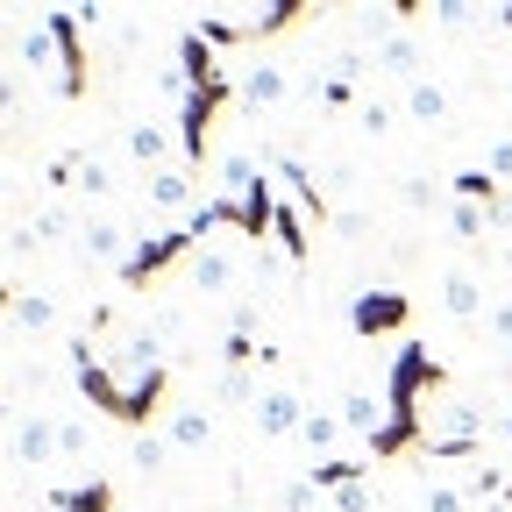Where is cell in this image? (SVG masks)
Returning <instances> with one entry per match:
<instances>
[{
  "label": "cell",
  "mask_w": 512,
  "mask_h": 512,
  "mask_svg": "<svg viewBox=\"0 0 512 512\" xmlns=\"http://www.w3.org/2000/svg\"><path fill=\"white\" fill-rule=\"evenodd\" d=\"M192 200V171H157L150 178V207H185Z\"/></svg>",
  "instance_id": "obj_19"
},
{
  "label": "cell",
  "mask_w": 512,
  "mask_h": 512,
  "mask_svg": "<svg viewBox=\"0 0 512 512\" xmlns=\"http://www.w3.org/2000/svg\"><path fill=\"white\" fill-rule=\"evenodd\" d=\"M57 448H64V456H79V448H86V427H79V420H64V434H57Z\"/></svg>",
  "instance_id": "obj_32"
},
{
  "label": "cell",
  "mask_w": 512,
  "mask_h": 512,
  "mask_svg": "<svg viewBox=\"0 0 512 512\" xmlns=\"http://www.w3.org/2000/svg\"><path fill=\"white\" fill-rule=\"evenodd\" d=\"M420 512H470V491H456V484H427Z\"/></svg>",
  "instance_id": "obj_25"
},
{
  "label": "cell",
  "mask_w": 512,
  "mask_h": 512,
  "mask_svg": "<svg viewBox=\"0 0 512 512\" xmlns=\"http://www.w3.org/2000/svg\"><path fill=\"white\" fill-rule=\"evenodd\" d=\"M79 192H114V171H107V157H79Z\"/></svg>",
  "instance_id": "obj_26"
},
{
  "label": "cell",
  "mask_w": 512,
  "mask_h": 512,
  "mask_svg": "<svg viewBox=\"0 0 512 512\" xmlns=\"http://www.w3.org/2000/svg\"><path fill=\"white\" fill-rule=\"evenodd\" d=\"M356 121L370 128V136H384V128L399 121V107H392V100H363V107H356Z\"/></svg>",
  "instance_id": "obj_27"
},
{
  "label": "cell",
  "mask_w": 512,
  "mask_h": 512,
  "mask_svg": "<svg viewBox=\"0 0 512 512\" xmlns=\"http://www.w3.org/2000/svg\"><path fill=\"white\" fill-rule=\"evenodd\" d=\"M505 448H512V420H505Z\"/></svg>",
  "instance_id": "obj_35"
},
{
  "label": "cell",
  "mask_w": 512,
  "mask_h": 512,
  "mask_svg": "<svg viewBox=\"0 0 512 512\" xmlns=\"http://www.w3.org/2000/svg\"><path fill=\"white\" fill-rule=\"evenodd\" d=\"M242 512H249V505H242Z\"/></svg>",
  "instance_id": "obj_37"
},
{
  "label": "cell",
  "mask_w": 512,
  "mask_h": 512,
  "mask_svg": "<svg viewBox=\"0 0 512 512\" xmlns=\"http://www.w3.org/2000/svg\"><path fill=\"white\" fill-rule=\"evenodd\" d=\"M57 434H64V420H50V413L15 420V463H50V456H64Z\"/></svg>",
  "instance_id": "obj_7"
},
{
  "label": "cell",
  "mask_w": 512,
  "mask_h": 512,
  "mask_svg": "<svg viewBox=\"0 0 512 512\" xmlns=\"http://www.w3.org/2000/svg\"><path fill=\"white\" fill-rule=\"evenodd\" d=\"M285 512H313V484H292L285 491Z\"/></svg>",
  "instance_id": "obj_33"
},
{
  "label": "cell",
  "mask_w": 512,
  "mask_h": 512,
  "mask_svg": "<svg viewBox=\"0 0 512 512\" xmlns=\"http://www.w3.org/2000/svg\"><path fill=\"white\" fill-rule=\"evenodd\" d=\"M271 235H278V249L292 256V264H306V249H313V242H306V214H299V207L278 200V228H271Z\"/></svg>",
  "instance_id": "obj_16"
},
{
  "label": "cell",
  "mask_w": 512,
  "mask_h": 512,
  "mask_svg": "<svg viewBox=\"0 0 512 512\" xmlns=\"http://www.w3.org/2000/svg\"><path fill=\"white\" fill-rule=\"evenodd\" d=\"M50 512H114V484L86 477V484H50Z\"/></svg>",
  "instance_id": "obj_9"
},
{
  "label": "cell",
  "mask_w": 512,
  "mask_h": 512,
  "mask_svg": "<svg viewBox=\"0 0 512 512\" xmlns=\"http://www.w3.org/2000/svg\"><path fill=\"white\" fill-rule=\"evenodd\" d=\"M335 441H342V413H313V420H306V448H313L320 463H328Z\"/></svg>",
  "instance_id": "obj_22"
},
{
  "label": "cell",
  "mask_w": 512,
  "mask_h": 512,
  "mask_svg": "<svg viewBox=\"0 0 512 512\" xmlns=\"http://www.w3.org/2000/svg\"><path fill=\"white\" fill-rule=\"evenodd\" d=\"M72 377H79L86 406H93V413H107L114 427L150 434V427H157V413H171V406H164V399H171V370H157V377H143V384H121V377L93 356V335H79V342H72Z\"/></svg>",
  "instance_id": "obj_1"
},
{
  "label": "cell",
  "mask_w": 512,
  "mask_h": 512,
  "mask_svg": "<svg viewBox=\"0 0 512 512\" xmlns=\"http://www.w3.org/2000/svg\"><path fill=\"white\" fill-rule=\"evenodd\" d=\"M413 320V299L406 292H356L349 299V335H392Z\"/></svg>",
  "instance_id": "obj_6"
},
{
  "label": "cell",
  "mask_w": 512,
  "mask_h": 512,
  "mask_svg": "<svg viewBox=\"0 0 512 512\" xmlns=\"http://www.w3.org/2000/svg\"><path fill=\"white\" fill-rule=\"evenodd\" d=\"M505 370H512V356H505Z\"/></svg>",
  "instance_id": "obj_36"
},
{
  "label": "cell",
  "mask_w": 512,
  "mask_h": 512,
  "mask_svg": "<svg viewBox=\"0 0 512 512\" xmlns=\"http://www.w3.org/2000/svg\"><path fill=\"white\" fill-rule=\"evenodd\" d=\"M221 107H228V79H221V86H185V93H178V150H185V171L207 164V136H214Z\"/></svg>",
  "instance_id": "obj_3"
},
{
  "label": "cell",
  "mask_w": 512,
  "mask_h": 512,
  "mask_svg": "<svg viewBox=\"0 0 512 512\" xmlns=\"http://www.w3.org/2000/svg\"><path fill=\"white\" fill-rule=\"evenodd\" d=\"M406 114H413V121H427V128H434V121H441V114H448V93H441V86H434V79H420V86H406Z\"/></svg>",
  "instance_id": "obj_17"
},
{
  "label": "cell",
  "mask_w": 512,
  "mask_h": 512,
  "mask_svg": "<svg viewBox=\"0 0 512 512\" xmlns=\"http://www.w3.org/2000/svg\"><path fill=\"white\" fill-rule=\"evenodd\" d=\"M491 178H512V136L491 143Z\"/></svg>",
  "instance_id": "obj_31"
},
{
  "label": "cell",
  "mask_w": 512,
  "mask_h": 512,
  "mask_svg": "<svg viewBox=\"0 0 512 512\" xmlns=\"http://www.w3.org/2000/svg\"><path fill=\"white\" fill-rule=\"evenodd\" d=\"M285 93H292L285 64H249V79L235 86V100H242V107H256V114H264V107H278Z\"/></svg>",
  "instance_id": "obj_8"
},
{
  "label": "cell",
  "mask_w": 512,
  "mask_h": 512,
  "mask_svg": "<svg viewBox=\"0 0 512 512\" xmlns=\"http://www.w3.org/2000/svg\"><path fill=\"white\" fill-rule=\"evenodd\" d=\"M448 228H456L463 242H484V228H491V214H484V207H470V200H456V207H448Z\"/></svg>",
  "instance_id": "obj_24"
},
{
  "label": "cell",
  "mask_w": 512,
  "mask_h": 512,
  "mask_svg": "<svg viewBox=\"0 0 512 512\" xmlns=\"http://www.w3.org/2000/svg\"><path fill=\"white\" fill-rule=\"evenodd\" d=\"M121 242H128V235H121L114 221H86V228H79V256H86V264H114ZM121 264H128V256H121Z\"/></svg>",
  "instance_id": "obj_12"
},
{
  "label": "cell",
  "mask_w": 512,
  "mask_h": 512,
  "mask_svg": "<svg viewBox=\"0 0 512 512\" xmlns=\"http://www.w3.org/2000/svg\"><path fill=\"white\" fill-rule=\"evenodd\" d=\"M363 470H370V463H313V470H306V484L335 498L342 484H363Z\"/></svg>",
  "instance_id": "obj_18"
},
{
  "label": "cell",
  "mask_w": 512,
  "mask_h": 512,
  "mask_svg": "<svg viewBox=\"0 0 512 512\" xmlns=\"http://www.w3.org/2000/svg\"><path fill=\"white\" fill-rule=\"evenodd\" d=\"M214 399H228V406H256L264 392L249 384V370H221V377H214Z\"/></svg>",
  "instance_id": "obj_23"
},
{
  "label": "cell",
  "mask_w": 512,
  "mask_h": 512,
  "mask_svg": "<svg viewBox=\"0 0 512 512\" xmlns=\"http://www.w3.org/2000/svg\"><path fill=\"white\" fill-rule=\"evenodd\" d=\"M192 285H200V292H228V285H235V256L200 249V256H192Z\"/></svg>",
  "instance_id": "obj_15"
},
{
  "label": "cell",
  "mask_w": 512,
  "mask_h": 512,
  "mask_svg": "<svg viewBox=\"0 0 512 512\" xmlns=\"http://www.w3.org/2000/svg\"><path fill=\"white\" fill-rule=\"evenodd\" d=\"M342 427H356V434L370 441V434L384 427V420H377V399H370V392H349V399H342Z\"/></svg>",
  "instance_id": "obj_21"
},
{
  "label": "cell",
  "mask_w": 512,
  "mask_h": 512,
  "mask_svg": "<svg viewBox=\"0 0 512 512\" xmlns=\"http://www.w3.org/2000/svg\"><path fill=\"white\" fill-rule=\"evenodd\" d=\"M164 434H136V470H164Z\"/></svg>",
  "instance_id": "obj_28"
},
{
  "label": "cell",
  "mask_w": 512,
  "mask_h": 512,
  "mask_svg": "<svg viewBox=\"0 0 512 512\" xmlns=\"http://www.w3.org/2000/svg\"><path fill=\"white\" fill-rule=\"evenodd\" d=\"M441 306L456 313V320H470V313H477V278H470V271H448V285H441Z\"/></svg>",
  "instance_id": "obj_20"
},
{
  "label": "cell",
  "mask_w": 512,
  "mask_h": 512,
  "mask_svg": "<svg viewBox=\"0 0 512 512\" xmlns=\"http://www.w3.org/2000/svg\"><path fill=\"white\" fill-rule=\"evenodd\" d=\"M164 150H171V128H157V121H136V128H128V157H136V164H150V178H157Z\"/></svg>",
  "instance_id": "obj_13"
},
{
  "label": "cell",
  "mask_w": 512,
  "mask_h": 512,
  "mask_svg": "<svg viewBox=\"0 0 512 512\" xmlns=\"http://www.w3.org/2000/svg\"><path fill=\"white\" fill-rule=\"evenodd\" d=\"M377 72L420 86V43H413V36H384V43H377Z\"/></svg>",
  "instance_id": "obj_11"
},
{
  "label": "cell",
  "mask_w": 512,
  "mask_h": 512,
  "mask_svg": "<svg viewBox=\"0 0 512 512\" xmlns=\"http://www.w3.org/2000/svg\"><path fill=\"white\" fill-rule=\"evenodd\" d=\"M164 441H171V448H207V441H214V413H200V406H171Z\"/></svg>",
  "instance_id": "obj_10"
},
{
  "label": "cell",
  "mask_w": 512,
  "mask_h": 512,
  "mask_svg": "<svg viewBox=\"0 0 512 512\" xmlns=\"http://www.w3.org/2000/svg\"><path fill=\"white\" fill-rule=\"evenodd\" d=\"M498 29H512V8H498Z\"/></svg>",
  "instance_id": "obj_34"
},
{
  "label": "cell",
  "mask_w": 512,
  "mask_h": 512,
  "mask_svg": "<svg viewBox=\"0 0 512 512\" xmlns=\"http://www.w3.org/2000/svg\"><path fill=\"white\" fill-rule=\"evenodd\" d=\"M43 29H50V50H57V93L64 100H86V86H93V72H86V8H57V15H43Z\"/></svg>",
  "instance_id": "obj_2"
},
{
  "label": "cell",
  "mask_w": 512,
  "mask_h": 512,
  "mask_svg": "<svg viewBox=\"0 0 512 512\" xmlns=\"http://www.w3.org/2000/svg\"><path fill=\"white\" fill-rule=\"evenodd\" d=\"M335 512H370V484H342L335 491Z\"/></svg>",
  "instance_id": "obj_29"
},
{
  "label": "cell",
  "mask_w": 512,
  "mask_h": 512,
  "mask_svg": "<svg viewBox=\"0 0 512 512\" xmlns=\"http://www.w3.org/2000/svg\"><path fill=\"white\" fill-rule=\"evenodd\" d=\"M399 200H406V207H434V185H427V178H406Z\"/></svg>",
  "instance_id": "obj_30"
},
{
  "label": "cell",
  "mask_w": 512,
  "mask_h": 512,
  "mask_svg": "<svg viewBox=\"0 0 512 512\" xmlns=\"http://www.w3.org/2000/svg\"><path fill=\"white\" fill-rule=\"evenodd\" d=\"M192 242H200L192 228H171V235H150V242H136V249H128V264H121V285H128V292H143L157 271H171V264H178V256H185Z\"/></svg>",
  "instance_id": "obj_4"
},
{
  "label": "cell",
  "mask_w": 512,
  "mask_h": 512,
  "mask_svg": "<svg viewBox=\"0 0 512 512\" xmlns=\"http://www.w3.org/2000/svg\"><path fill=\"white\" fill-rule=\"evenodd\" d=\"M249 420H256V434H264V441H285V434H306L313 413H306V399L292 392V384H271V392L249 406Z\"/></svg>",
  "instance_id": "obj_5"
},
{
  "label": "cell",
  "mask_w": 512,
  "mask_h": 512,
  "mask_svg": "<svg viewBox=\"0 0 512 512\" xmlns=\"http://www.w3.org/2000/svg\"><path fill=\"white\" fill-rule=\"evenodd\" d=\"M8 313H15V328H22V335H29V328L43 335V328H50V320H57V306H50L43 292H22V285L8 292Z\"/></svg>",
  "instance_id": "obj_14"
}]
</instances>
